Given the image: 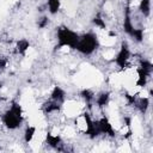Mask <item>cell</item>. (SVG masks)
<instances>
[{"label":"cell","instance_id":"6da1fadb","mask_svg":"<svg viewBox=\"0 0 153 153\" xmlns=\"http://www.w3.org/2000/svg\"><path fill=\"white\" fill-rule=\"evenodd\" d=\"M24 121L25 116L23 106L16 100H12L10 108L1 114V122L8 131L18 130L22 127V124H24Z\"/></svg>","mask_w":153,"mask_h":153},{"label":"cell","instance_id":"7a4b0ae2","mask_svg":"<svg viewBox=\"0 0 153 153\" xmlns=\"http://www.w3.org/2000/svg\"><path fill=\"white\" fill-rule=\"evenodd\" d=\"M99 47L98 33L94 31H85L82 33H79V39L74 48V51H76L79 55L90 57L96 54Z\"/></svg>","mask_w":153,"mask_h":153},{"label":"cell","instance_id":"3957f363","mask_svg":"<svg viewBox=\"0 0 153 153\" xmlns=\"http://www.w3.org/2000/svg\"><path fill=\"white\" fill-rule=\"evenodd\" d=\"M55 39H56V44L54 47V51L62 48V47H67L74 50L78 39H79V32H76V30H73L72 27L65 25H60L55 29L54 32Z\"/></svg>","mask_w":153,"mask_h":153},{"label":"cell","instance_id":"277c9868","mask_svg":"<svg viewBox=\"0 0 153 153\" xmlns=\"http://www.w3.org/2000/svg\"><path fill=\"white\" fill-rule=\"evenodd\" d=\"M49 98H50L51 100H54V102L60 103V104L63 105L65 100L67 99V92H66V90L62 88L61 86L55 85V86H53V88H51V91H50V93H49Z\"/></svg>","mask_w":153,"mask_h":153},{"label":"cell","instance_id":"5b68a950","mask_svg":"<svg viewBox=\"0 0 153 153\" xmlns=\"http://www.w3.org/2000/svg\"><path fill=\"white\" fill-rule=\"evenodd\" d=\"M36 134H37V127L36 126H26L25 128H24V130H23V141H24V143H26V145H29V143H31L33 140H35V137H36Z\"/></svg>","mask_w":153,"mask_h":153},{"label":"cell","instance_id":"8992f818","mask_svg":"<svg viewBox=\"0 0 153 153\" xmlns=\"http://www.w3.org/2000/svg\"><path fill=\"white\" fill-rule=\"evenodd\" d=\"M136 10L145 19H148L151 17V0H139Z\"/></svg>","mask_w":153,"mask_h":153},{"label":"cell","instance_id":"52a82bcc","mask_svg":"<svg viewBox=\"0 0 153 153\" xmlns=\"http://www.w3.org/2000/svg\"><path fill=\"white\" fill-rule=\"evenodd\" d=\"M61 0H47L45 1V7L47 11L50 16H56L61 11Z\"/></svg>","mask_w":153,"mask_h":153},{"label":"cell","instance_id":"ba28073f","mask_svg":"<svg viewBox=\"0 0 153 153\" xmlns=\"http://www.w3.org/2000/svg\"><path fill=\"white\" fill-rule=\"evenodd\" d=\"M49 23H50V18L48 14H42L41 17L37 18V22H36V26L37 29L39 30H44L49 26Z\"/></svg>","mask_w":153,"mask_h":153},{"label":"cell","instance_id":"9c48e42d","mask_svg":"<svg viewBox=\"0 0 153 153\" xmlns=\"http://www.w3.org/2000/svg\"><path fill=\"white\" fill-rule=\"evenodd\" d=\"M1 97H2V96H1V94H0V100H1Z\"/></svg>","mask_w":153,"mask_h":153}]
</instances>
